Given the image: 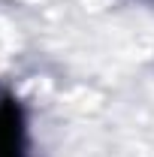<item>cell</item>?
<instances>
[{
	"label": "cell",
	"instance_id": "obj_1",
	"mask_svg": "<svg viewBox=\"0 0 154 157\" xmlns=\"http://www.w3.org/2000/svg\"><path fill=\"white\" fill-rule=\"evenodd\" d=\"M0 157H24V115L15 97H0Z\"/></svg>",
	"mask_w": 154,
	"mask_h": 157
}]
</instances>
